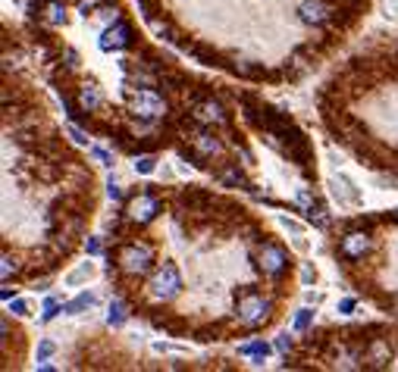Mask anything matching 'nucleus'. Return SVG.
Masks as SVG:
<instances>
[{
    "mask_svg": "<svg viewBox=\"0 0 398 372\" xmlns=\"http://www.w3.org/2000/svg\"><path fill=\"white\" fill-rule=\"evenodd\" d=\"M336 16H339V10H336L329 0H301V6H298V19L305 25H314V29L333 25Z\"/></svg>",
    "mask_w": 398,
    "mask_h": 372,
    "instance_id": "obj_10",
    "label": "nucleus"
},
{
    "mask_svg": "<svg viewBox=\"0 0 398 372\" xmlns=\"http://www.w3.org/2000/svg\"><path fill=\"white\" fill-rule=\"evenodd\" d=\"M292 347H295V341H292L288 335H279V338H276V350H279V354L288 357V350H292Z\"/></svg>",
    "mask_w": 398,
    "mask_h": 372,
    "instance_id": "obj_31",
    "label": "nucleus"
},
{
    "mask_svg": "<svg viewBox=\"0 0 398 372\" xmlns=\"http://www.w3.org/2000/svg\"><path fill=\"white\" fill-rule=\"evenodd\" d=\"M310 322H314V310H310V307H301L298 313H295V319H292V329H295V331H307Z\"/></svg>",
    "mask_w": 398,
    "mask_h": 372,
    "instance_id": "obj_24",
    "label": "nucleus"
},
{
    "mask_svg": "<svg viewBox=\"0 0 398 372\" xmlns=\"http://www.w3.org/2000/svg\"><path fill=\"white\" fill-rule=\"evenodd\" d=\"M213 179H217L223 188H245V191L254 194V185L245 179V172L239 169V163H223L217 172H213Z\"/></svg>",
    "mask_w": 398,
    "mask_h": 372,
    "instance_id": "obj_15",
    "label": "nucleus"
},
{
    "mask_svg": "<svg viewBox=\"0 0 398 372\" xmlns=\"http://www.w3.org/2000/svg\"><path fill=\"white\" fill-rule=\"evenodd\" d=\"M185 138H188V144L194 147V153H198L201 160H217V157H223V151H226V147H223V141L213 135L211 125L194 123L185 132Z\"/></svg>",
    "mask_w": 398,
    "mask_h": 372,
    "instance_id": "obj_9",
    "label": "nucleus"
},
{
    "mask_svg": "<svg viewBox=\"0 0 398 372\" xmlns=\"http://www.w3.org/2000/svg\"><path fill=\"white\" fill-rule=\"evenodd\" d=\"M188 106H192V123L211 125V128H229L232 125V116L226 113V106L207 91H192L188 94Z\"/></svg>",
    "mask_w": 398,
    "mask_h": 372,
    "instance_id": "obj_6",
    "label": "nucleus"
},
{
    "mask_svg": "<svg viewBox=\"0 0 398 372\" xmlns=\"http://www.w3.org/2000/svg\"><path fill=\"white\" fill-rule=\"evenodd\" d=\"M107 194H110V200H117V204H123V200H126L123 185H119L117 179H110V181H107Z\"/></svg>",
    "mask_w": 398,
    "mask_h": 372,
    "instance_id": "obj_27",
    "label": "nucleus"
},
{
    "mask_svg": "<svg viewBox=\"0 0 398 372\" xmlns=\"http://www.w3.org/2000/svg\"><path fill=\"white\" fill-rule=\"evenodd\" d=\"M19 273V260L10 254V250H4V256H0V279L10 282V275Z\"/></svg>",
    "mask_w": 398,
    "mask_h": 372,
    "instance_id": "obj_22",
    "label": "nucleus"
},
{
    "mask_svg": "<svg viewBox=\"0 0 398 372\" xmlns=\"http://www.w3.org/2000/svg\"><path fill=\"white\" fill-rule=\"evenodd\" d=\"M273 319V301L258 288H245L235 297V322L241 329H260Z\"/></svg>",
    "mask_w": 398,
    "mask_h": 372,
    "instance_id": "obj_2",
    "label": "nucleus"
},
{
    "mask_svg": "<svg viewBox=\"0 0 398 372\" xmlns=\"http://www.w3.org/2000/svg\"><path fill=\"white\" fill-rule=\"evenodd\" d=\"M66 135H69V138L76 141V144H82V147L88 144V135L82 132V125H79V123H69V125H66Z\"/></svg>",
    "mask_w": 398,
    "mask_h": 372,
    "instance_id": "obj_26",
    "label": "nucleus"
},
{
    "mask_svg": "<svg viewBox=\"0 0 398 372\" xmlns=\"http://www.w3.org/2000/svg\"><path fill=\"white\" fill-rule=\"evenodd\" d=\"M157 266V250H154L151 241L145 238H132L123 241L117 250L110 254V266L107 273H123L126 279H147Z\"/></svg>",
    "mask_w": 398,
    "mask_h": 372,
    "instance_id": "obj_1",
    "label": "nucleus"
},
{
    "mask_svg": "<svg viewBox=\"0 0 398 372\" xmlns=\"http://www.w3.org/2000/svg\"><path fill=\"white\" fill-rule=\"evenodd\" d=\"M38 369H44V372H51V369H57V366H53V363H51V360H38Z\"/></svg>",
    "mask_w": 398,
    "mask_h": 372,
    "instance_id": "obj_38",
    "label": "nucleus"
},
{
    "mask_svg": "<svg viewBox=\"0 0 398 372\" xmlns=\"http://www.w3.org/2000/svg\"><path fill=\"white\" fill-rule=\"evenodd\" d=\"M126 104H129V113L138 119L141 128L170 116V104H166V97H160L151 85H141V88H135V91H126Z\"/></svg>",
    "mask_w": 398,
    "mask_h": 372,
    "instance_id": "obj_3",
    "label": "nucleus"
},
{
    "mask_svg": "<svg viewBox=\"0 0 398 372\" xmlns=\"http://www.w3.org/2000/svg\"><path fill=\"white\" fill-rule=\"evenodd\" d=\"M164 198H160L157 191H154L151 185H145L138 194H132L129 200H126V219H129V226H138V228H145V226H151L154 219H157L160 213H164Z\"/></svg>",
    "mask_w": 398,
    "mask_h": 372,
    "instance_id": "obj_5",
    "label": "nucleus"
},
{
    "mask_svg": "<svg viewBox=\"0 0 398 372\" xmlns=\"http://www.w3.org/2000/svg\"><path fill=\"white\" fill-rule=\"evenodd\" d=\"M76 100H79V106H82L85 113H94V110L104 106V91H100L94 82H82L76 88Z\"/></svg>",
    "mask_w": 398,
    "mask_h": 372,
    "instance_id": "obj_16",
    "label": "nucleus"
},
{
    "mask_svg": "<svg viewBox=\"0 0 398 372\" xmlns=\"http://www.w3.org/2000/svg\"><path fill=\"white\" fill-rule=\"evenodd\" d=\"M182 288H185V282H182V273H179L176 263H157L154 273L147 275L145 294L151 297L154 303H170L182 294Z\"/></svg>",
    "mask_w": 398,
    "mask_h": 372,
    "instance_id": "obj_4",
    "label": "nucleus"
},
{
    "mask_svg": "<svg viewBox=\"0 0 398 372\" xmlns=\"http://www.w3.org/2000/svg\"><path fill=\"white\" fill-rule=\"evenodd\" d=\"M91 273H94L91 263H82L79 269H72V273H66V275H63V285H66V288L82 285V282H88V279H91Z\"/></svg>",
    "mask_w": 398,
    "mask_h": 372,
    "instance_id": "obj_21",
    "label": "nucleus"
},
{
    "mask_svg": "<svg viewBox=\"0 0 398 372\" xmlns=\"http://www.w3.org/2000/svg\"><path fill=\"white\" fill-rule=\"evenodd\" d=\"M57 313H63V303H57V297H47V301H44V316H41V319H44V322H51Z\"/></svg>",
    "mask_w": 398,
    "mask_h": 372,
    "instance_id": "obj_25",
    "label": "nucleus"
},
{
    "mask_svg": "<svg viewBox=\"0 0 398 372\" xmlns=\"http://www.w3.org/2000/svg\"><path fill=\"white\" fill-rule=\"evenodd\" d=\"M126 319H129V307H126L123 297H113L110 307H107V326L110 329H123Z\"/></svg>",
    "mask_w": 398,
    "mask_h": 372,
    "instance_id": "obj_18",
    "label": "nucleus"
},
{
    "mask_svg": "<svg viewBox=\"0 0 398 372\" xmlns=\"http://www.w3.org/2000/svg\"><path fill=\"white\" fill-rule=\"evenodd\" d=\"M179 207H185L188 213H204L207 207H213V194L198 185H188L185 191H179Z\"/></svg>",
    "mask_w": 398,
    "mask_h": 372,
    "instance_id": "obj_14",
    "label": "nucleus"
},
{
    "mask_svg": "<svg viewBox=\"0 0 398 372\" xmlns=\"http://www.w3.org/2000/svg\"><path fill=\"white\" fill-rule=\"evenodd\" d=\"M270 350H273V347H270L267 341H260V338H258V341H248V344H241V347H239V354H241V357H251V360L260 366V363H264L267 357H270Z\"/></svg>",
    "mask_w": 398,
    "mask_h": 372,
    "instance_id": "obj_20",
    "label": "nucleus"
},
{
    "mask_svg": "<svg viewBox=\"0 0 398 372\" xmlns=\"http://www.w3.org/2000/svg\"><path fill=\"white\" fill-rule=\"evenodd\" d=\"M320 301H323V294H314V291H307V303H310V307H317Z\"/></svg>",
    "mask_w": 398,
    "mask_h": 372,
    "instance_id": "obj_37",
    "label": "nucleus"
},
{
    "mask_svg": "<svg viewBox=\"0 0 398 372\" xmlns=\"http://www.w3.org/2000/svg\"><path fill=\"white\" fill-rule=\"evenodd\" d=\"M395 357V347L386 335L383 338H367V347H364V363L370 369H386Z\"/></svg>",
    "mask_w": 398,
    "mask_h": 372,
    "instance_id": "obj_13",
    "label": "nucleus"
},
{
    "mask_svg": "<svg viewBox=\"0 0 398 372\" xmlns=\"http://www.w3.org/2000/svg\"><path fill=\"white\" fill-rule=\"evenodd\" d=\"M370 250H373V232H370V226L367 228H364V226H352L339 238L336 254H339L345 263H357V260H364Z\"/></svg>",
    "mask_w": 398,
    "mask_h": 372,
    "instance_id": "obj_8",
    "label": "nucleus"
},
{
    "mask_svg": "<svg viewBox=\"0 0 398 372\" xmlns=\"http://www.w3.org/2000/svg\"><path fill=\"white\" fill-rule=\"evenodd\" d=\"M88 153H91V157H94V160H98V163H100V166H113V157H110V153H107V151H104V147H91V151H88Z\"/></svg>",
    "mask_w": 398,
    "mask_h": 372,
    "instance_id": "obj_29",
    "label": "nucleus"
},
{
    "mask_svg": "<svg viewBox=\"0 0 398 372\" xmlns=\"http://www.w3.org/2000/svg\"><path fill=\"white\" fill-rule=\"evenodd\" d=\"M0 297H4V301H6V303H10V301H13V297H16V288H10V285H4V288H0Z\"/></svg>",
    "mask_w": 398,
    "mask_h": 372,
    "instance_id": "obj_36",
    "label": "nucleus"
},
{
    "mask_svg": "<svg viewBox=\"0 0 398 372\" xmlns=\"http://www.w3.org/2000/svg\"><path fill=\"white\" fill-rule=\"evenodd\" d=\"M389 307H392V313H395V316H398V294H395V297H392V301H389Z\"/></svg>",
    "mask_w": 398,
    "mask_h": 372,
    "instance_id": "obj_40",
    "label": "nucleus"
},
{
    "mask_svg": "<svg viewBox=\"0 0 398 372\" xmlns=\"http://www.w3.org/2000/svg\"><path fill=\"white\" fill-rule=\"evenodd\" d=\"M301 282H305V285H314V282H317V269H314V263H305V269H301Z\"/></svg>",
    "mask_w": 398,
    "mask_h": 372,
    "instance_id": "obj_32",
    "label": "nucleus"
},
{
    "mask_svg": "<svg viewBox=\"0 0 398 372\" xmlns=\"http://www.w3.org/2000/svg\"><path fill=\"white\" fill-rule=\"evenodd\" d=\"M100 50L110 53V50H129V47L135 44V32L132 25L126 22V19H113L110 25L104 29V35H100Z\"/></svg>",
    "mask_w": 398,
    "mask_h": 372,
    "instance_id": "obj_11",
    "label": "nucleus"
},
{
    "mask_svg": "<svg viewBox=\"0 0 398 372\" xmlns=\"http://www.w3.org/2000/svg\"><path fill=\"white\" fill-rule=\"evenodd\" d=\"M29 16L44 25H51V29H57V25H66L69 10H66V0H32Z\"/></svg>",
    "mask_w": 398,
    "mask_h": 372,
    "instance_id": "obj_12",
    "label": "nucleus"
},
{
    "mask_svg": "<svg viewBox=\"0 0 398 372\" xmlns=\"http://www.w3.org/2000/svg\"><path fill=\"white\" fill-rule=\"evenodd\" d=\"M10 313L13 316H25V313H29V303H25L22 297H13V301H10Z\"/></svg>",
    "mask_w": 398,
    "mask_h": 372,
    "instance_id": "obj_30",
    "label": "nucleus"
},
{
    "mask_svg": "<svg viewBox=\"0 0 398 372\" xmlns=\"http://www.w3.org/2000/svg\"><path fill=\"white\" fill-rule=\"evenodd\" d=\"M295 247H298V250H307V241H305V238H298V235H295Z\"/></svg>",
    "mask_w": 398,
    "mask_h": 372,
    "instance_id": "obj_39",
    "label": "nucleus"
},
{
    "mask_svg": "<svg viewBox=\"0 0 398 372\" xmlns=\"http://www.w3.org/2000/svg\"><path fill=\"white\" fill-rule=\"evenodd\" d=\"M354 307H357L354 297H345V301H339V313H342V316H352V313H354Z\"/></svg>",
    "mask_w": 398,
    "mask_h": 372,
    "instance_id": "obj_33",
    "label": "nucleus"
},
{
    "mask_svg": "<svg viewBox=\"0 0 398 372\" xmlns=\"http://www.w3.org/2000/svg\"><path fill=\"white\" fill-rule=\"evenodd\" d=\"M333 194L339 198V204H364V198H361V191H357V185L352 179H348L345 172H339L336 175V181H333Z\"/></svg>",
    "mask_w": 398,
    "mask_h": 372,
    "instance_id": "obj_17",
    "label": "nucleus"
},
{
    "mask_svg": "<svg viewBox=\"0 0 398 372\" xmlns=\"http://www.w3.org/2000/svg\"><path fill=\"white\" fill-rule=\"evenodd\" d=\"M282 226H286L292 235H298V232H301V226H298V222H295V219H288V216H282Z\"/></svg>",
    "mask_w": 398,
    "mask_h": 372,
    "instance_id": "obj_35",
    "label": "nucleus"
},
{
    "mask_svg": "<svg viewBox=\"0 0 398 372\" xmlns=\"http://www.w3.org/2000/svg\"><path fill=\"white\" fill-rule=\"evenodd\" d=\"M53 354V341H41L38 344V360H47Z\"/></svg>",
    "mask_w": 398,
    "mask_h": 372,
    "instance_id": "obj_34",
    "label": "nucleus"
},
{
    "mask_svg": "<svg viewBox=\"0 0 398 372\" xmlns=\"http://www.w3.org/2000/svg\"><path fill=\"white\" fill-rule=\"evenodd\" d=\"M85 254H88V256H100V254H104V241H100V238H88V241H85Z\"/></svg>",
    "mask_w": 398,
    "mask_h": 372,
    "instance_id": "obj_28",
    "label": "nucleus"
},
{
    "mask_svg": "<svg viewBox=\"0 0 398 372\" xmlns=\"http://www.w3.org/2000/svg\"><path fill=\"white\" fill-rule=\"evenodd\" d=\"M98 303V297L91 294V291H82L79 297H72V301H66L63 303V313L66 316H79V313H88V310Z\"/></svg>",
    "mask_w": 398,
    "mask_h": 372,
    "instance_id": "obj_19",
    "label": "nucleus"
},
{
    "mask_svg": "<svg viewBox=\"0 0 398 372\" xmlns=\"http://www.w3.org/2000/svg\"><path fill=\"white\" fill-rule=\"evenodd\" d=\"M154 169H157V157L154 153H138L135 157V172L138 175H151Z\"/></svg>",
    "mask_w": 398,
    "mask_h": 372,
    "instance_id": "obj_23",
    "label": "nucleus"
},
{
    "mask_svg": "<svg viewBox=\"0 0 398 372\" xmlns=\"http://www.w3.org/2000/svg\"><path fill=\"white\" fill-rule=\"evenodd\" d=\"M258 269L267 275V279H282V275L292 269V256H288V250L282 244H276V241H260Z\"/></svg>",
    "mask_w": 398,
    "mask_h": 372,
    "instance_id": "obj_7",
    "label": "nucleus"
}]
</instances>
